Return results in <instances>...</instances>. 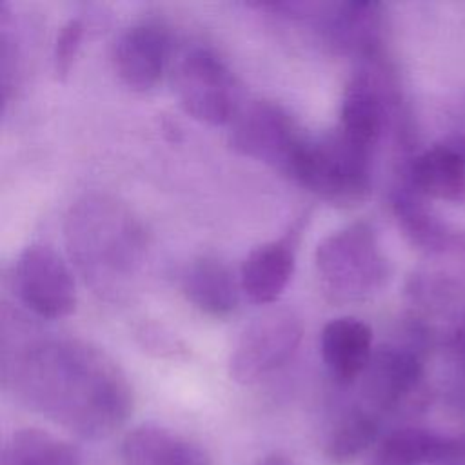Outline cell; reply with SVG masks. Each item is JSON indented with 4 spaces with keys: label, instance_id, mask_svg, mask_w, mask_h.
I'll use <instances>...</instances> for the list:
<instances>
[{
    "label": "cell",
    "instance_id": "1",
    "mask_svg": "<svg viewBox=\"0 0 465 465\" xmlns=\"http://www.w3.org/2000/svg\"><path fill=\"white\" fill-rule=\"evenodd\" d=\"M2 347V387L16 403L62 429L104 440L131 416V383L100 347L47 332H29Z\"/></svg>",
    "mask_w": 465,
    "mask_h": 465
},
{
    "label": "cell",
    "instance_id": "2",
    "mask_svg": "<svg viewBox=\"0 0 465 465\" xmlns=\"http://www.w3.org/2000/svg\"><path fill=\"white\" fill-rule=\"evenodd\" d=\"M67 254L84 283L105 302H120L134 289L147 254L138 216L118 198L89 193L64 220Z\"/></svg>",
    "mask_w": 465,
    "mask_h": 465
},
{
    "label": "cell",
    "instance_id": "3",
    "mask_svg": "<svg viewBox=\"0 0 465 465\" xmlns=\"http://www.w3.org/2000/svg\"><path fill=\"white\" fill-rule=\"evenodd\" d=\"M372 158V147L334 127L303 138L289 176L331 205L352 207L371 194Z\"/></svg>",
    "mask_w": 465,
    "mask_h": 465
},
{
    "label": "cell",
    "instance_id": "4",
    "mask_svg": "<svg viewBox=\"0 0 465 465\" xmlns=\"http://www.w3.org/2000/svg\"><path fill=\"white\" fill-rule=\"evenodd\" d=\"M314 265L325 296L336 303L369 298L389 274L376 232L367 222H352L327 234L316 247Z\"/></svg>",
    "mask_w": 465,
    "mask_h": 465
},
{
    "label": "cell",
    "instance_id": "5",
    "mask_svg": "<svg viewBox=\"0 0 465 465\" xmlns=\"http://www.w3.org/2000/svg\"><path fill=\"white\" fill-rule=\"evenodd\" d=\"M303 334L300 316L285 307L267 309L240 332L229 354L227 371L240 385H252L285 365Z\"/></svg>",
    "mask_w": 465,
    "mask_h": 465
},
{
    "label": "cell",
    "instance_id": "6",
    "mask_svg": "<svg viewBox=\"0 0 465 465\" xmlns=\"http://www.w3.org/2000/svg\"><path fill=\"white\" fill-rule=\"evenodd\" d=\"M174 93L187 114L209 125L232 122L238 105V85L225 62L207 47H191L176 62Z\"/></svg>",
    "mask_w": 465,
    "mask_h": 465
},
{
    "label": "cell",
    "instance_id": "7",
    "mask_svg": "<svg viewBox=\"0 0 465 465\" xmlns=\"http://www.w3.org/2000/svg\"><path fill=\"white\" fill-rule=\"evenodd\" d=\"M303 138L291 114L269 100H254L240 107L229 129V145L238 154L272 165L285 174Z\"/></svg>",
    "mask_w": 465,
    "mask_h": 465
},
{
    "label": "cell",
    "instance_id": "8",
    "mask_svg": "<svg viewBox=\"0 0 465 465\" xmlns=\"http://www.w3.org/2000/svg\"><path fill=\"white\" fill-rule=\"evenodd\" d=\"M13 291L33 314L47 320L74 311V280L60 254L45 243H31L16 256L11 272Z\"/></svg>",
    "mask_w": 465,
    "mask_h": 465
},
{
    "label": "cell",
    "instance_id": "9",
    "mask_svg": "<svg viewBox=\"0 0 465 465\" xmlns=\"http://www.w3.org/2000/svg\"><path fill=\"white\" fill-rule=\"evenodd\" d=\"M421 363L414 351L403 345H383L376 349L360 376V394L365 409H398L420 385Z\"/></svg>",
    "mask_w": 465,
    "mask_h": 465
},
{
    "label": "cell",
    "instance_id": "10",
    "mask_svg": "<svg viewBox=\"0 0 465 465\" xmlns=\"http://www.w3.org/2000/svg\"><path fill=\"white\" fill-rule=\"evenodd\" d=\"M111 58L124 85L140 93L149 91L160 82L167 65V31L154 22L133 24L116 36Z\"/></svg>",
    "mask_w": 465,
    "mask_h": 465
},
{
    "label": "cell",
    "instance_id": "11",
    "mask_svg": "<svg viewBox=\"0 0 465 465\" xmlns=\"http://www.w3.org/2000/svg\"><path fill=\"white\" fill-rule=\"evenodd\" d=\"M385 120V85L374 67V60L360 62L343 89L338 127L352 140L376 149Z\"/></svg>",
    "mask_w": 465,
    "mask_h": 465
},
{
    "label": "cell",
    "instance_id": "12",
    "mask_svg": "<svg viewBox=\"0 0 465 465\" xmlns=\"http://www.w3.org/2000/svg\"><path fill=\"white\" fill-rule=\"evenodd\" d=\"M322 360L341 385L360 380L374 349L371 327L352 316H340L327 322L320 334Z\"/></svg>",
    "mask_w": 465,
    "mask_h": 465
},
{
    "label": "cell",
    "instance_id": "13",
    "mask_svg": "<svg viewBox=\"0 0 465 465\" xmlns=\"http://www.w3.org/2000/svg\"><path fill=\"white\" fill-rule=\"evenodd\" d=\"M120 454L125 465H213L207 450L196 441L156 423L129 430Z\"/></svg>",
    "mask_w": 465,
    "mask_h": 465
},
{
    "label": "cell",
    "instance_id": "14",
    "mask_svg": "<svg viewBox=\"0 0 465 465\" xmlns=\"http://www.w3.org/2000/svg\"><path fill=\"white\" fill-rule=\"evenodd\" d=\"M411 187L423 196L456 202L465 196V138L454 136L418 154Z\"/></svg>",
    "mask_w": 465,
    "mask_h": 465
},
{
    "label": "cell",
    "instance_id": "15",
    "mask_svg": "<svg viewBox=\"0 0 465 465\" xmlns=\"http://www.w3.org/2000/svg\"><path fill=\"white\" fill-rule=\"evenodd\" d=\"M292 272L294 249L291 242H267L245 256L240 271V289L252 303L269 305L285 291Z\"/></svg>",
    "mask_w": 465,
    "mask_h": 465
},
{
    "label": "cell",
    "instance_id": "16",
    "mask_svg": "<svg viewBox=\"0 0 465 465\" xmlns=\"http://www.w3.org/2000/svg\"><path fill=\"white\" fill-rule=\"evenodd\" d=\"M182 292L202 312L227 316L238 305V283L231 269L216 258H198L182 272Z\"/></svg>",
    "mask_w": 465,
    "mask_h": 465
},
{
    "label": "cell",
    "instance_id": "17",
    "mask_svg": "<svg viewBox=\"0 0 465 465\" xmlns=\"http://www.w3.org/2000/svg\"><path fill=\"white\" fill-rule=\"evenodd\" d=\"M452 436L421 427H401L378 445L376 465H447Z\"/></svg>",
    "mask_w": 465,
    "mask_h": 465
},
{
    "label": "cell",
    "instance_id": "18",
    "mask_svg": "<svg viewBox=\"0 0 465 465\" xmlns=\"http://www.w3.org/2000/svg\"><path fill=\"white\" fill-rule=\"evenodd\" d=\"M0 465H82L80 450L67 440L36 427L11 432Z\"/></svg>",
    "mask_w": 465,
    "mask_h": 465
},
{
    "label": "cell",
    "instance_id": "19",
    "mask_svg": "<svg viewBox=\"0 0 465 465\" xmlns=\"http://www.w3.org/2000/svg\"><path fill=\"white\" fill-rule=\"evenodd\" d=\"M378 421L365 407H352L343 412L329 430L323 454L332 465L356 461L376 440Z\"/></svg>",
    "mask_w": 465,
    "mask_h": 465
},
{
    "label": "cell",
    "instance_id": "20",
    "mask_svg": "<svg viewBox=\"0 0 465 465\" xmlns=\"http://www.w3.org/2000/svg\"><path fill=\"white\" fill-rule=\"evenodd\" d=\"M85 35V20L82 16L69 18L58 31L53 45V73L58 80H65L78 54Z\"/></svg>",
    "mask_w": 465,
    "mask_h": 465
},
{
    "label": "cell",
    "instance_id": "21",
    "mask_svg": "<svg viewBox=\"0 0 465 465\" xmlns=\"http://www.w3.org/2000/svg\"><path fill=\"white\" fill-rule=\"evenodd\" d=\"M256 465H296L287 454L282 452H271L256 461Z\"/></svg>",
    "mask_w": 465,
    "mask_h": 465
}]
</instances>
